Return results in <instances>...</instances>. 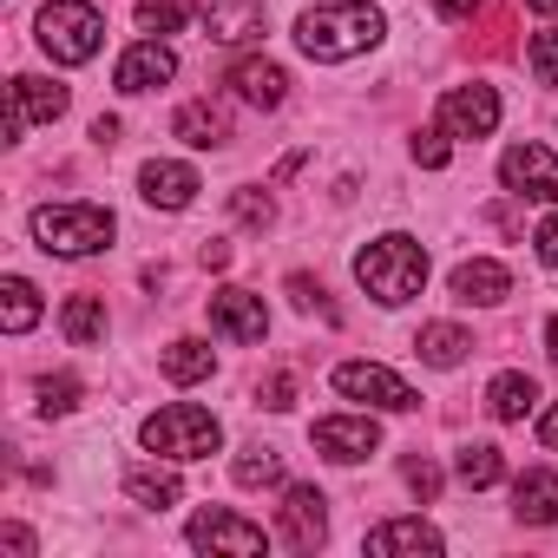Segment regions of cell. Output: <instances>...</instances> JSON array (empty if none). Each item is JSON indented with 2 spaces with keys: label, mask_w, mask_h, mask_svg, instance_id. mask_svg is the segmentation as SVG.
Returning <instances> with one entry per match:
<instances>
[{
  "label": "cell",
  "mask_w": 558,
  "mask_h": 558,
  "mask_svg": "<svg viewBox=\"0 0 558 558\" xmlns=\"http://www.w3.org/2000/svg\"><path fill=\"white\" fill-rule=\"evenodd\" d=\"M355 283H362L381 310H401V303H414L421 283H427V250H421L414 236L388 230V236H375V243L355 256Z\"/></svg>",
  "instance_id": "cell-1"
},
{
  "label": "cell",
  "mask_w": 558,
  "mask_h": 558,
  "mask_svg": "<svg viewBox=\"0 0 558 558\" xmlns=\"http://www.w3.org/2000/svg\"><path fill=\"white\" fill-rule=\"evenodd\" d=\"M381 34H388V21H381V8H368V0H342V8H316V14L296 21V47L310 60H355Z\"/></svg>",
  "instance_id": "cell-2"
},
{
  "label": "cell",
  "mask_w": 558,
  "mask_h": 558,
  "mask_svg": "<svg viewBox=\"0 0 558 558\" xmlns=\"http://www.w3.org/2000/svg\"><path fill=\"white\" fill-rule=\"evenodd\" d=\"M34 236L47 256H93L119 236V217L106 204H40L34 210Z\"/></svg>",
  "instance_id": "cell-3"
},
{
  "label": "cell",
  "mask_w": 558,
  "mask_h": 558,
  "mask_svg": "<svg viewBox=\"0 0 558 558\" xmlns=\"http://www.w3.org/2000/svg\"><path fill=\"white\" fill-rule=\"evenodd\" d=\"M217 440H223V427H217V414L197 408V401H171V408H158V414L145 421V447L165 453V460H210Z\"/></svg>",
  "instance_id": "cell-4"
},
{
  "label": "cell",
  "mask_w": 558,
  "mask_h": 558,
  "mask_svg": "<svg viewBox=\"0 0 558 558\" xmlns=\"http://www.w3.org/2000/svg\"><path fill=\"white\" fill-rule=\"evenodd\" d=\"M99 40H106V21H99L93 0H47V8H40V47H47V60L86 66L99 53Z\"/></svg>",
  "instance_id": "cell-5"
},
{
  "label": "cell",
  "mask_w": 558,
  "mask_h": 558,
  "mask_svg": "<svg viewBox=\"0 0 558 558\" xmlns=\"http://www.w3.org/2000/svg\"><path fill=\"white\" fill-rule=\"evenodd\" d=\"M336 388H342L349 401H368V408H388V414H414V408H421V395H414L401 375H388L381 362H342V368H336Z\"/></svg>",
  "instance_id": "cell-6"
},
{
  "label": "cell",
  "mask_w": 558,
  "mask_h": 558,
  "mask_svg": "<svg viewBox=\"0 0 558 558\" xmlns=\"http://www.w3.org/2000/svg\"><path fill=\"white\" fill-rule=\"evenodd\" d=\"M276 538H283L290 551H316L329 538V499L316 486H290L283 506H276Z\"/></svg>",
  "instance_id": "cell-7"
},
{
  "label": "cell",
  "mask_w": 558,
  "mask_h": 558,
  "mask_svg": "<svg viewBox=\"0 0 558 558\" xmlns=\"http://www.w3.org/2000/svg\"><path fill=\"white\" fill-rule=\"evenodd\" d=\"M310 440H316V453H329V460L355 466V460H368V453L381 447V427H375L368 414H329V421H316V427H310Z\"/></svg>",
  "instance_id": "cell-8"
},
{
  "label": "cell",
  "mask_w": 558,
  "mask_h": 558,
  "mask_svg": "<svg viewBox=\"0 0 558 558\" xmlns=\"http://www.w3.org/2000/svg\"><path fill=\"white\" fill-rule=\"evenodd\" d=\"M499 178H506L512 197H545V204H558V158H551L545 145H512V151L499 158Z\"/></svg>",
  "instance_id": "cell-9"
},
{
  "label": "cell",
  "mask_w": 558,
  "mask_h": 558,
  "mask_svg": "<svg viewBox=\"0 0 558 558\" xmlns=\"http://www.w3.org/2000/svg\"><path fill=\"white\" fill-rule=\"evenodd\" d=\"M8 93H14V112H8V138H27L34 125H53V119L66 112V86H53V80H34V73H21Z\"/></svg>",
  "instance_id": "cell-10"
},
{
  "label": "cell",
  "mask_w": 558,
  "mask_h": 558,
  "mask_svg": "<svg viewBox=\"0 0 558 558\" xmlns=\"http://www.w3.org/2000/svg\"><path fill=\"white\" fill-rule=\"evenodd\" d=\"M440 125H447L453 138H493V125H499V93H493V86H453V93L440 99Z\"/></svg>",
  "instance_id": "cell-11"
},
{
  "label": "cell",
  "mask_w": 558,
  "mask_h": 558,
  "mask_svg": "<svg viewBox=\"0 0 558 558\" xmlns=\"http://www.w3.org/2000/svg\"><path fill=\"white\" fill-rule=\"evenodd\" d=\"M191 545H197V551H263L269 538H263V525H250V519H236V512H223V506H204V512L191 519Z\"/></svg>",
  "instance_id": "cell-12"
},
{
  "label": "cell",
  "mask_w": 558,
  "mask_h": 558,
  "mask_svg": "<svg viewBox=\"0 0 558 558\" xmlns=\"http://www.w3.org/2000/svg\"><path fill=\"white\" fill-rule=\"evenodd\" d=\"M210 329H217L223 342H263L269 310H263V296H250V290H217V296H210Z\"/></svg>",
  "instance_id": "cell-13"
},
{
  "label": "cell",
  "mask_w": 558,
  "mask_h": 558,
  "mask_svg": "<svg viewBox=\"0 0 558 558\" xmlns=\"http://www.w3.org/2000/svg\"><path fill=\"white\" fill-rule=\"evenodd\" d=\"M230 86H236V99L256 106V112H276V106L290 99V73L276 66V60H256V53L230 66Z\"/></svg>",
  "instance_id": "cell-14"
},
{
  "label": "cell",
  "mask_w": 558,
  "mask_h": 558,
  "mask_svg": "<svg viewBox=\"0 0 558 558\" xmlns=\"http://www.w3.org/2000/svg\"><path fill=\"white\" fill-rule=\"evenodd\" d=\"M263 21H269L263 0H204V27H210L217 47H243V40H256Z\"/></svg>",
  "instance_id": "cell-15"
},
{
  "label": "cell",
  "mask_w": 558,
  "mask_h": 558,
  "mask_svg": "<svg viewBox=\"0 0 558 558\" xmlns=\"http://www.w3.org/2000/svg\"><path fill=\"white\" fill-rule=\"evenodd\" d=\"M171 73H178V53H171L165 40H138V47L119 60L112 86H119V93H151V86H165Z\"/></svg>",
  "instance_id": "cell-16"
},
{
  "label": "cell",
  "mask_w": 558,
  "mask_h": 558,
  "mask_svg": "<svg viewBox=\"0 0 558 558\" xmlns=\"http://www.w3.org/2000/svg\"><path fill=\"white\" fill-rule=\"evenodd\" d=\"M138 184H145V204L151 210H184L204 184H197V171L191 165H171V158H151L145 171H138Z\"/></svg>",
  "instance_id": "cell-17"
},
{
  "label": "cell",
  "mask_w": 558,
  "mask_h": 558,
  "mask_svg": "<svg viewBox=\"0 0 558 558\" xmlns=\"http://www.w3.org/2000/svg\"><path fill=\"white\" fill-rule=\"evenodd\" d=\"M506 296H512L506 263L473 256V263H460V269H453V303H480V310H493V303H506Z\"/></svg>",
  "instance_id": "cell-18"
},
{
  "label": "cell",
  "mask_w": 558,
  "mask_h": 558,
  "mask_svg": "<svg viewBox=\"0 0 558 558\" xmlns=\"http://www.w3.org/2000/svg\"><path fill=\"white\" fill-rule=\"evenodd\" d=\"M171 132H178L184 145H197V151H217V145H230V119H223V106H210V99H191V106H178Z\"/></svg>",
  "instance_id": "cell-19"
},
{
  "label": "cell",
  "mask_w": 558,
  "mask_h": 558,
  "mask_svg": "<svg viewBox=\"0 0 558 558\" xmlns=\"http://www.w3.org/2000/svg\"><path fill=\"white\" fill-rule=\"evenodd\" d=\"M512 512H519V525H551V519H558V473H545V466L519 473Z\"/></svg>",
  "instance_id": "cell-20"
},
{
  "label": "cell",
  "mask_w": 558,
  "mask_h": 558,
  "mask_svg": "<svg viewBox=\"0 0 558 558\" xmlns=\"http://www.w3.org/2000/svg\"><path fill=\"white\" fill-rule=\"evenodd\" d=\"M466 349H473V336H466V329H453V323H427V329L414 336V355H421L427 368H460V362H466Z\"/></svg>",
  "instance_id": "cell-21"
},
{
  "label": "cell",
  "mask_w": 558,
  "mask_h": 558,
  "mask_svg": "<svg viewBox=\"0 0 558 558\" xmlns=\"http://www.w3.org/2000/svg\"><path fill=\"white\" fill-rule=\"evenodd\" d=\"M125 493H132V506L165 512V506H178V499H184V480H178V473H165V466H132V473H125Z\"/></svg>",
  "instance_id": "cell-22"
},
{
  "label": "cell",
  "mask_w": 558,
  "mask_h": 558,
  "mask_svg": "<svg viewBox=\"0 0 558 558\" xmlns=\"http://www.w3.org/2000/svg\"><path fill=\"white\" fill-rule=\"evenodd\" d=\"M362 545H368V551H440V532H434L427 519H388V525H375Z\"/></svg>",
  "instance_id": "cell-23"
},
{
  "label": "cell",
  "mask_w": 558,
  "mask_h": 558,
  "mask_svg": "<svg viewBox=\"0 0 558 558\" xmlns=\"http://www.w3.org/2000/svg\"><path fill=\"white\" fill-rule=\"evenodd\" d=\"M34 323H40V290L27 283V276H8V283H0V329L27 336Z\"/></svg>",
  "instance_id": "cell-24"
},
{
  "label": "cell",
  "mask_w": 558,
  "mask_h": 558,
  "mask_svg": "<svg viewBox=\"0 0 558 558\" xmlns=\"http://www.w3.org/2000/svg\"><path fill=\"white\" fill-rule=\"evenodd\" d=\"M60 329H66V342H73V349L106 342V303H99V296H73V303L60 310Z\"/></svg>",
  "instance_id": "cell-25"
},
{
  "label": "cell",
  "mask_w": 558,
  "mask_h": 558,
  "mask_svg": "<svg viewBox=\"0 0 558 558\" xmlns=\"http://www.w3.org/2000/svg\"><path fill=\"white\" fill-rule=\"evenodd\" d=\"M486 408H493L499 421H525V414L538 408V381H532V375H499V381L486 388Z\"/></svg>",
  "instance_id": "cell-26"
},
{
  "label": "cell",
  "mask_w": 558,
  "mask_h": 558,
  "mask_svg": "<svg viewBox=\"0 0 558 558\" xmlns=\"http://www.w3.org/2000/svg\"><path fill=\"white\" fill-rule=\"evenodd\" d=\"M453 473H460V486L486 493V486H499L506 460H499V447H493V440H466V447H460V460H453Z\"/></svg>",
  "instance_id": "cell-27"
},
{
  "label": "cell",
  "mask_w": 558,
  "mask_h": 558,
  "mask_svg": "<svg viewBox=\"0 0 558 558\" xmlns=\"http://www.w3.org/2000/svg\"><path fill=\"white\" fill-rule=\"evenodd\" d=\"M210 368H217V355H210V342H191V336H184V342H171V349H165V375H171L178 388H191V381H204Z\"/></svg>",
  "instance_id": "cell-28"
},
{
  "label": "cell",
  "mask_w": 558,
  "mask_h": 558,
  "mask_svg": "<svg viewBox=\"0 0 558 558\" xmlns=\"http://www.w3.org/2000/svg\"><path fill=\"white\" fill-rule=\"evenodd\" d=\"M230 473H236V486H276V480H283V453H276V447H243Z\"/></svg>",
  "instance_id": "cell-29"
},
{
  "label": "cell",
  "mask_w": 558,
  "mask_h": 558,
  "mask_svg": "<svg viewBox=\"0 0 558 558\" xmlns=\"http://www.w3.org/2000/svg\"><path fill=\"white\" fill-rule=\"evenodd\" d=\"M230 217L250 223V230H269V223H276V197L256 191V184H243V191H230Z\"/></svg>",
  "instance_id": "cell-30"
},
{
  "label": "cell",
  "mask_w": 558,
  "mask_h": 558,
  "mask_svg": "<svg viewBox=\"0 0 558 558\" xmlns=\"http://www.w3.org/2000/svg\"><path fill=\"white\" fill-rule=\"evenodd\" d=\"M290 303H296L303 316H323V323H342V310L329 303V290L316 283V276H290Z\"/></svg>",
  "instance_id": "cell-31"
},
{
  "label": "cell",
  "mask_w": 558,
  "mask_h": 558,
  "mask_svg": "<svg viewBox=\"0 0 558 558\" xmlns=\"http://www.w3.org/2000/svg\"><path fill=\"white\" fill-rule=\"evenodd\" d=\"M525 66H532V80H538V86H558V27H551V34H532Z\"/></svg>",
  "instance_id": "cell-32"
},
{
  "label": "cell",
  "mask_w": 558,
  "mask_h": 558,
  "mask_svg": "<svg viewBox=\"0 0 558 558\" xmlns=\"http://www.w3.org/2000/svg\"><path fill=\"white\" fill-rule=\"evenodd\" d=\"M138 21H145L151 34H178V27L191 21V0H145V8H138Z\"/></svg>",
  "instance_id": "cell-33"
},
{
  "label": "cell",
  "mask_w": 558,
  "mask_h": 558,
  "mask_svg": "<svg viewBox=\"0 0 558 558\" xmlns=\"http://www.w3.org/2000/svg\"><path fill=\"white\" fill-rule=\"evenodd\" d=\"M80 408V375H47L40 381V414H73Z\"/></svg>",
  "instance_id": "cell-34"
},
{
  "label": "cell",
  "mask_w": 558,
  "mask_h": 558,
  "mask_svg": "<svg viewBox=\"0 0 558 558\" xmlns=\"http://www.w3.org/2000/svg\"><path fill=\"white\" fill-rule=\"evenodd\" d=\"M256 401H263L269 414H283V408H296V375H283V368H276V375H263Z\"/></svg>",
  "instance_id": "cell-35"
},
{
  "label": "cell",
  "mask_w": 558,
  "mask_h": 558,
  "mask_svg": "<svg viewBox=\"0 0 558 558\" xmlns=\"http://www.w3.org/2000/svg\"><path fill=\"white\" fill-rule=\"evenodd\" d=\"M414 158H421L427 171H440V165H447V125H421V132H414Z\"/></svg>",
  "instance_id": "cell-36"
},
{
  "label": "cell",
  "mask_w": 558,
  "mask_h": 558,
  "mask_svg": "<svg viewBox=\"0 0 558 558\" xmlns=\"http://www.w3.org/2000/svg\"><path fill=\"white\" fill-rule=\"evenodd\" d=\"M401 473H408V486H414L421 499H434V493H440V466H434L427 453H408V466H401Z\"/></svg>",
  "instance_id": "cell-37"
},
{
  "label": "cell",
  "mask_w": 558,
  "mask_h": 558,
  "mask_svg": "<svg viewBox=\"0 0 558 558\" xmlns=\"http://www.w3.org/2000/svg\"><path fill=\"white\" fill-rule=\"evenodd\" d=\"M532 243H538V263H545V269H558V217H545V223L532 230Z\"/></svg>",
  "instance_id": "cell-38"
},
{
  "label": "cell",
  "mask_w": 558,
  "mask_h": 558,
  "mask_svg": "<svg viewBox=\"0 0 558 558\" xmlns=\"http://www.w3.org/2000/svg\"><path fill=\"white\" fill-rule=\"evenodd\" d=\"M0 545H8L14 558H34V532L27 525H8V532H0Z\"/></svg>",
  "instance_id": "cell-39"
},
{
  "label": "cell",
  "mask_w": 558,
  "mask_h": 558,
  "mask_svg": "<svg viewBox=\"0 0 558 558\" xmlns=\"http://www.w3.org/2000/svg\"><path fill=\"white\" fill-rule=\"evenodd\" d=\"M197 263H204V269H230V243H223V236H210V243L197 250Z\"/></svg>",
  "instance_id": "cell-40"
},
{
  "label": "cell",
  "mask_w": 558,
  "mask_h": 558,
  "mask_svg": "<svg viewBox=\"0 0 558 558\" xmlns=\"http://www.w3.org/2000/svg\"><path fill=\"white\" fill-rule=\"evenodd\" d=\"M434 8H440V14H447V21H466V14H473V8H480V0H434Z\"/></svg>",
  "instance_id": "cell-41"
},
{
  "label": "cell",
  "mask_w": 558,
  "mask_h": 558,
  "mask_svg": "<svg viewBox=\"0 0 558 558\" xmlns=\"http://www.w3.org/2000/svg\"><path fill=\"white\" fill-rule=\"evenodd\" d=\"M93 138L99 145H119V119H93Z\"/></svg>",
  "instance_id": "cell-42"
},
{
  "label": "cell",
  "mask_w": 558,
  "mask_h": 558,
  "mask_svg": "<svg viewBox=\"0 0 558 558\" xmlns=\"http://www.w3.org/2000/svg\"><path fill=\"white\" fill-rule=\"evenodd\" d=\"M538 440H545V447H551V453H558V408H551V414H545V421H538Z\"/></svg>",
  "instance_id": "cell-43"
},
{
  "label": "cell",
  "mask_w": 558,
  "mask_h": 558,
  "mask_svg": "<svg viewBox=\"0 0 558 558\" xmlns=\"http://www.w3.org/2000/svg\"><path fill=\"white\" fill-rule=\"evenodd\" d=\"M545 349H551V362H558V316H551V329H545Z\"/></svg>",
  "instance_id": "cell-44"
},
{
  "label": "cell",
  "mask_w": 558,
  "mask_h": 558,
  "mask_svg": "<svg viewBox=\"0 0 558 558\" xmlns=\"http://www.w3.org/2000/svg\"><path fill=\"white\" fill-rule=\"evenodd\" d=\"M525 8H538V14H558V0H525Z\"/></svg>",
  "instance_id": "cell-45"
}]
</instances>
